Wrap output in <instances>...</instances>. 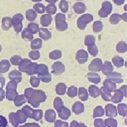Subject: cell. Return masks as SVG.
I'll return each instance as SVG.
<instances>
[{
	"mask_svg": "<svg viewBox=\"0 0 127 127\" xmlns=\"http://www.w3.org/2000/svg\"><path fill=\"white\" fill-rule=\"evenodd\" d=\"M46 99V96L41 90H33L31 96L28 99V103L33 107L37 108L40 103L44 102Z\"/></svg>",
	"mask_w": 127,
	"mask_h": 127,
	"instance_id": "6da1fadb",
	"label": "cell"
},
{
	"mask_svg": "<svg viewBox=\"0 0 127 127\" xmlns=\"http://www.w3.org/2000/svg\"><path fill=\"white\" fill-rule=\"evenodd\" d=\"M27 117L24 114L21 110H18L16 113H10L8 115L9 122L14 127L18 126L19 124L24 123Z\"/></svg>",
	"mask_w": 127,
	"mask_h": 127,
	"instance_id": "7a4b0ae2",
	"label": "cell"
},
{
	"mask_svg": "<svg viewBox=\"0 0 127 127\" xmlns=\"http://www.w3.org/2000/svg\"><path fill=\"white\" fill-rule=\"evenodd\" d=\"M22 19L23 17L21 14H15L11 19L12 25H13L14 29L16 33H19L22 30Z\"/></svg>",
	"mask_w": 127,
	"mask_h": 127,
	"instance_id": "3957f363",
	"label": "cell"
},
{
	"mask_svg": "<svg viewBox=\"0 0 127 127\" xmlns=\"http://www.w3.org/2000/svg\"><path fill=\"white\" fill-rule=\"evenodd\" d=\"M103 64L101 59L97 58L94 59L91 62L88 66V69L92 72H99L101 70Z\"/></svg>",
	"mask_w": 127,
	"mask_h": 127,
	"instance_id": "277c9868",
	"label": "cell"
},
{
	"mask_svg": "<svg viewBox=\"0 0 127 127\" xmlns=\"http://www.w3.org/2000/svg\"><path fill=\"white\" fill-rule=\"evenodd\" d=\"M52 70L51 72L56 75L62 74L65 70L64 64L60 62H55L52 65Z\"/></svg>",
	"mask_w": 127,
	"mask_h": 127,
	"instance_id": "5b68a950",
	"label": "cell"
},
{
	"mask_svg": "<svg viewBox=\"0 0 127 127\" xmlns=\"http://www.w3.org/2000/svg\"><path fill=\"white\" fill-rule=\"evenodd\" d=\"M76 59L79 64H83L88 59V54L84 50H79L76 54Z\"/></svg>",
	"mask_w": 127,
	"mask_h": 127,
	"instance_id": "8992f818",
	"label": "cell"
},
{
	"mask_svg": "<svg viewBox=\"0 0 127 127\" xmlns=\"http://www.w3.org/2000/svg\"><path fill=\"white\" fill-rule=\"evenodd\" d=\"M57 111L58 112L59 117L64 120H67L71 115V112L70 110L63 106L59 108Z\"/></svg>",
	"mask_w": 127,
	"mask_h": 127,
	"instance_id": "52a82bcc",
	"label": "cell"
},
{
	"mask_svg": "<svg viewBox=\"0 0 127 127\" xmlns=\"http://www.w3.org/2000/svg\"><path fill=\"white\" fill-rule=\"evenodd\" d=\"M106 116L111 118H114L117 116V110L115 106L108 104L105 106Z\"/></svg>",
	"mask_w": 127,
	"mask_h": 127,
	"instance_id": "ba28073f",
	"label": "cell"
},
{
	"mask_svg": "<svg viewBox=\"0 0 127 127\" xmlns=\"http://www.w3.org/2000/svg\"><path fill=\"white\" fill-rule=\"evenodd\" d=\"M107 78L115 82L120 83L124 81L122 74L117 72H112L109 74L107 75Z\"/></svg>",
	"mask_w": 127,
	"mask_h": 127,
	"instance_id": "9c48e42d",
	"label": "cell"
},
{
	"mask_svg": "<svg viewBox=\"0 0 127 127\" xmlns=\"http://www.w3.org/2000/svg\"><path fill=\"white\" fill-rule=\"evenodd\" d=\"M56 29L59 31H63L67 29V24L64 20V17H57L56 18Z\"/></svg>",
	"mask_w": 127,
	"mask_h": 127,
	"instance_id": "30bf717a",
	"label": "cell"
},
{
	"mask_svg": "<svg viewBox=\"0 0 127 127\" xmlns=\"http://www.w3.org/2000/svg\"><path fill=\"white\" fill-rule=\"evenodd\" d=\"M8 76L10 80L14 81L17 83L20 82L21 81V73L18 70H13L11 71L8 74Z\"/></svg>",
	"mask_w": 127,
	"mask_h": 127,
	"instance_id": "8fae6325",
	"label": "cell"
},
{
	"mask_svg": "<svg viewBox=\"0 0 127 127\" xmlns=\"http://www.w3.org/2000/svg\"><path fill=\"white\" fill-rule=\"evenodd\" d=\"M103 85L104 87L110 92H114L117 89V85L115 82L108 79H106L104 80Z\"/></svg>",
	"mask_w": 127,
	"mask_h": 127,
	"instance_id": "7c38bea8",
	"label": "cell"
},
{
	"mask_svg": "<svg viewBox=\"0 0 127 127\" xmlns=\"http://www.w3.org/2000/svg\"><path fill=\"white\" fill-rule=\"evenodd\" d=\"M72 109L74 113L76 115H79L84 111V106L81 102L76 101L73 105Z\"/></svg>",
	"mask_w": 127,
	"mask_h": 127,
	"instance_id": "4fadbf2b",
	"label": "cell"
},
{
	"mask_svg": "<svg viewBox=\"0 0 127 127\" xmlns=\"http://www.w3.org/2000/svg\"><path fill=\"white\" fill-rule=\"evenodd\" d=\"M45 119L48 123H53L56 119V113L52 109H48L45 111Z\"/></svg>",
	"mask_w": 127,
	"mask_h": 127,
	"instance_id": "5bb4252c",
	"label": "cell"
},
{
	"mask_svg": "<svg viewBox=\"0 0 127 127\" xmlns=\"http://www.w3.org/2000/svg\"><path fill=\"white\" fill-rule=\"evenodd\" d=\"M86 76L90 82L95 84H98L101 81V77L100 75L96 73V72L92 71L88 72Z\"/></svg>",
	"mask_w": 127,
	"mask_h": 127,
	"instance_id": "9a60e30c",
	"label": "cell"
},
{
	"mask_svg": "<svg viewBox=\"0 0 127 127\" xmlns=\"http://www.w3.org/2000/svg\"><path fill=\"white\" fill-rule=\"evenodd\" d=\"M114 92L115 93L113 96H112L111 101H112V102L116 104L120 103L122 101L124 97L123 92L120 89H116Z\"/></svg>",
	"mask_w": 127,
	"mask_h": 127,
	"instance_id": "2e32d148",
	"label": "cell"
},
{
	"mask_svg": "<svg viewBox=\"0 0 127 127\" xmlns=\"http://www.w3.org/2000/svg\"><path fill=\"white\" fill-rule=\"evenodd\" d=\"M102 71L104 74L108 75L111 73L114 70V67L110 62L106 61L103 64Z\"/></svg>",
	"mask_w": 127,
	"mask_h": 127,
	"instance_id": "e0dca14e",
	"label": "cell"
},
{
	"mask_svg": "<svg viewBox=\"0 0 127 127\" xmlns=\"http://www.w3.org/2000/svg\"><path fill=\"white\" fill-rule=\"evenodd\" d=\"M38 32L39 37L44 40H48L52 37L51 32L47 29L40 28L39 29Z\"/></svg>",
	"mask_w": 127,
	"mask_h": 127,
	"instance_id": "ac0fdd59",
	"label": "cell"
},
{
	"mask_svg": "<svg viewBox=\"0 0 127 127\" xmlns=\"http://www.w3.org/2000/svg\"><path fill=\"white\" fill-rule=\"evenodd\" d=\"M16 89L9 88L6 89L5 96L7 100L9 101H13L14 98L18 95V93L16 91Z\"/></svg>",
	"mask_w": 127,
	"mask_h": 127,
	"instance_id": "d6986e66",
	"label": "cell"
},
{
	"mask_svg": "<svg viewBox=\"0 0 127 127\" xmlns=\"http://www.w3.org/2000/svg\"><path fill=\"white\" fill-rule=\"evenodd\" d=\"M37 65L38 64L37 63L31 62L26 67L24 72L29 75L36 74V70Z\"/></svg>",
	"mask_w": 127,
	"mask_h": 127,
	"instance_id": "ffe728a7",
	"label": "cell"
},
{
	"mask_svg": "<svg viewBox=\"0 0 127 127\" xmlns=\"http://www.w3.org/2000/svg\"><path fill=\"white\" fill-rule=\"evenodd\" d=\"M12 26L11 18L8 17H3L1 22V27L3 30H8Z\"/></svg>",
	"mask_w": 127,
	"mask_h": 127,
	"instance_id": "44dd1931",
	"label": "cell"
},
{
	"mask_svg": "<svg viewBox=\"0 0 127 127\" xmlns=\"http://www.w3.org/2000/svg\"><path fill=\"white\" fill-rule=\"evenodd\" d=\"M90 95L93 98H96L100 95V89L94 85L89 86L88 89Z\"/></svg>",
	"mask_w": 127,
	"mask_h": 127,
	"instance_id": "7402d4cb",
	"label": "cell"
},
{
	"mask_svg": "<svg viewBox=\"0 0 127 127\" xmlns=\"http://www.w3.org/2000/svg\"><path fill=\"white\" fill-rule=\"evenodd\" d=\"M100 89V94L103 99L105 101H111L112 95L110 92L106 90L104 87H102Z\"/></svg>",
	"mask_w": 127,
	"mask_h": 127,
	"instance_id": "603a6c76",
	"label": "cell"
},
{
	"mask_svg": "<svg viewBox=\"0 0 127 127\" xmlns=\"http://www.w3.org/2000/svg\"><path fill=\"white\" fill-rule=\"evenodd\" d=\"M78 96L82 101H86L88 99V93L87 89L83 87H80L78 91Z\"/></svg>",
	"mask_w": 127,
	"mask_h": 127,
	"instance_id": "cb8c5ba5",
	"label": "cell"
},
{
	"mask_svg": "<svg viewBox=\"0 0 127 127\" xmlns=\"http://www.w3.org/2000/svg\"><path fill=\"white\" fill-rule=\"evenodd\" d=\"M10 66L9 61L7 60H3L0 62V73L7 72Z\"/></svg>",
	"mask_w": 127,
	"mask_h": 127,
	"instance_id": "d4e9b609",
	"label": "cell"
},
{
	"mask_svg": "<svg viewBox=\"0 0 127 127\" xmlns=\"http://www.w3.org/2000/svg\"><path fill=\"white\" fill-rule=\"evenodd\" d=\"M48 72H49L48 68L46 65L44 64H40L37 65L36 70V74H37L38 75H43Z\"/></svg>",
	"mask_w": 127,
	"mask_h": 127,
	"instance_id": "484cf974",
	"label": "cell"
},
{
	"mask_svg": "<svg viewBox=\"0 0 127 127\" xmlns=\"http://www.w3.org/2000/svg\"><path fill=\"white\" fill-rule=\"evenodd\" d=\"M66 88V85L64 83H59L56 86V92L59 95H63L65 93Z\"/></svg>",
	"mask_w": 127,
	"mask_h": 127,
	"instance_id": "4316f807",
	"label": "cell"
},
{
	"mask_svg": "<svg viewBox=\"0 0 127 127\" xmlns=\"http://www.w3.org/2000/svg\"><path fill=\"white\" fill-rule=\"evenodd\" d=\"M112 62L114 65L118 68H120L124 65V60L123 58L116 56L113 58Z\"/></svg>",
	"mask_w": 127,
	"mask_h": 127,
	"instance_id": "83f0119b",
	"label": "cell"
},
{
	"mask_svg": "<svg viewBox=\"0 0 127 127\" xmlns=\"http://www.w3.org/2000/svg\"><path fill=\"white\" fill-rule=\"evenodd\" d=\"M26 102V98L24 95H17L14 99V103L15 106L19 107L25 103Z\"/></svg>",
	"mask_w": 127,
	"mask_h": 127,
	"instance_id": "f1b7e54d",
	"label": "cell"
},
{
	"mask_svg": "<svg viewBox=\"0 0 127 127\" xmlns=\"http://www.w3.org/2000/svg\"><path fill=\"white\" fill-rule=\"evenodd\" d=\"M31 48L32 50H38L42 46V41L41 39L36 38L31 42Z\"/></svg>",
	"mask_w": 127,
	"mask_h": 127,
	"instance_id": "f546056e",
	"label": "cell"
},
{
	"mask_svg": "<svg viewBox=\"0 0 127 127\" xmlns=\"http://www.w3.org/2000/svg\"><path fill=\"white\" fill-rule=\"evenodd\" d=\"M22 38L26 41H31L33 38V34L28 30L27 28H25L21 33Z\"/></svg>",
	"mask_w": 127,
	"mask_h": 127,
	"instance_id": "4dcf8cb0",
	"label": "cell"
},
{
	"mask_svg": "<svg viewBox=\"0 0 127 127\" xmlns=\"http://www.w3.org/2000/svg\"><path fill=\"white\" fill-rule=\"evenodd\" d=\"M31 62H32L31 61V60L26 58L21 59L18 64V69L19 71L21 72H24L26 67Z\"/></svg>",
	"mask_w": 127,
	"mask_h": 127,
	"instance_id": "1f68e13d",
	"label": "cell"
},
{
	"mask_svg": "<svg viewBox=\"0 0 127 127\" xmlns=\"http://www.w3.org/2000/svg\"><path fill=\"white\" fill-rule=\"evenodd\" d=\"M116 50L118 53H124L127 51V44L123 41H120L116 45Z\"/></svg>",
	"mask_w": 127,
	"mask_h": 127,
	"instance_id": "d6a6232c",
	"label": "cell"
},
{
	"mask_svg": "<svg viewBox=\"0 0 127 127\" xmlns=\"http://www.w3.org/2000/svg\"><path fill=\"white\" fill-rule=\"evenodd\" d=\"M118 111L119 114L123 117H125L127 114V106L126 104L121 103L118 105Z\"/></svg>",
	"mask_w": 127,
	"mask_h": 127,
	"instance_id": "836d02e7",
	"label": "cell"
},
{
	"mask_svg": "<svg viewBox=\"0 0 127 127\" xmlns=\"http://www.w3.org/2000/svg\"><path fill=\"white\" fill-rule=\"evenodd\" d=\"M104 110L102 106H97L94 109L93 118H95L97 117H102L104 115Z\"/></svg>",
	"mask_w": 127,
	"mask_h": 127,
	"instance_id": "e575fe53",
	"label": "cell"
},
{
	"mask_svg": "<svg viewBox=\"0 0 127 127\" xmlns=\"http://www.w3.org/2000/svg\"><path fill=\"white\" fill-rule=\"evenodd\" d=\"M62 57V52L60 50H55L51 52L49 54V58L53 60H57L61 58Z\"/></svg>",
	"mask_w": 127,
	"mask_h": 127,
	"instance_id": "d590c367",
	"label": "cell"
},
{
	"mask_svg": "<svg viewBox=\"0 0 127 127\" xmlns=\"http://www.w3.org/2000/svg\"><path fill=\"white\" fill-rule=\"evenodd\" d=\"M43 117V111L40 109L37 110H33L32 115V119H34L36 121H39L40 120L42 119Z\"/></svg>",
	"mask_w": 127,
	"mask_h": 127,
	"instance_id": "8d00e7d4",
	"label": "cell"
},
{
	"mask_svg": "<svg viewBox=\"0 0 127 127\" xmlns=\"http://www.w3.org/2000/svg\"><path fill=\"white\" fill-rule=\"evenodd\" d=\"M96 39L93 35H86L84 40V44L86 46H91L95 44Z\"/></svg>",
	"mask_w": 127,
	"mask_h": 127,
	"instance_id": "74e56055",
	"label": "cell"
},
{
	"mask_svg": "<svg viewBox=\"0 0 127 127\" xmlns=\"http://www.w3.org/2000/svg\"><path fill=\"white\" fill-rule=\"evenodd\" d=\"M21 111L27 117L29 118H32V115L33 111V109L31 108L30 107L27 105L24 106L22 108Z\"/></svg>",
	"mask_w": 127,
	"mask_h": 127,
	"instance_id": "f35d334b",
	"label": "cell"
},
{
	"mask_svg": "<svg viewBox=\"0 0 127 127\" xmlns=\"http://www.w3.org/2000/svg\"><path fill=\"white\" fill-rule=\"evenodd\" d=\"M105 126L109 127H116L117 126V121L113 118L106 119L104 121Z\"/></svg>",
	"mask_w": 127,
	"mask_h": 127,
	"instance_id": "ab89813d",
	"label": "cell"
},
{
	"mask_svg": "<svg viewBox=\"0 0 127 127\" xmlns=\"http://www.w3.org/2000/svg\"><path fill=\"white\" fill-rule=\"evenodd\" d=\"M78 90L77 88L75 86H71L68 88L67 95L70 97H75L77 95Z\"/></svg>",
	"mask_w": 127,
	"mask_h": 127,
	"instance_id": "60d3db41",
	"label": "cell"
},
{
	"mask_svg": "<svg viewBox=\"0 0 127 127\" xmlns=\"http://www.w3.org/2000/svg\"><path fill=\"white\" fill-rule=\"evenodd\" d=\"M27 29L32 34H34L38 32L39 28L38 24L36 23H30L28 25Z\"/></svg>",
	"mask_w": 127,
	"mask_h": 127,
	"instance_id": "b9f144b4",
	"label": "cell"
},
{
	"mask_svg": "<svg viewBox=\"0 0 127 127\" xmlns=\"http://www.w3.org/2000/svg\"><path fill=\"white\" fill-rule=\"evenodd\" d=\"M63 106V101L59 97H56L54 100L53 102V106L54 109L57 111L59 108Z\"/></svg>",
	"mask_w": 127,
	"mask_h": 127,
	"instance_id": "7bdbcfd3",
	"label": "cell"
},
{
	"mask_svg": "<svg viewBox=\"0 0 127 127\" xmlns=\"http://www.w3.org/2000/svg\"><path fill=\"white\" fill-rule=\"evenodd\" d=\"M88 52L93 57L96 56L98 54V49L97 47L95 45V44L91 46H88Z\"/></svg>",
	"mask_w": 127,
	"mask_h": 127,
	"instance_id": "ee69618b",
	"label": "cell"
},
{
	"mask_svg": "<svg viewBox=\"0 0 127 127\" xmlns=\"http://www.w3.org/2000/svg\"><path fill=\"white\" fill-rule=\"evenodd\" d=\"M38 78L40 79L42 82L47 83L51 81L52 78H51V75L48 72L46 74L41 75H38Z\"/></svg>",
	"mask_w": 127,
	"mask_h": 127,
	"instance_id": "f6af8a7d",
	"label": "cell"
},
{
	"mask_svg": "<svg viewBox=\"0 0 127 127\" xmlns=\"http://www.w3.org/2000/svg\"><path fill=\"white\" fill-rule=\"evenodd\" d=\"M103 28L102 23L101 21L95 22L93 26V29L94 32L98 33L102 31Z\"/></svg>",
	"mask_w": 127,
	"mask_h": 127,
	"instance_id": "bcb514c9",
	"label": "cell"
},
{
	"mask_svg": "<svg viewBox=\"0 0 127 127\" xmlns=\"http://www.w3.org/2000/svg\"><path fill=\"white\" fill-rule=\"evenodd\" d=\"M30 83L33 87H37L40 83V79L35 76H32L30 78Z\"/></svg>",
	"mask_w": 127,
	"mask_h": 127,
	"instance_id": "7dc6e473",
	"label": "cell"
},
{
	"mask_svg": "<svg viewBox=\"0 0 127 127\" xmlns=\"http://www.w3.org/2000/svg\"><path fill=\"white\" fill-rule=\"evenodd\" d=\"M28 56L32 60H36L40 58V53L37 50L31 51L29 53Z\"/></svg>",
	"mask_w": 127,
	"mask_h": 127,
	"instance_id": "c3c4849f",
	"label": "cell"
},
{
	"mask_svg": "<svg viewBox=\"0 0 127 127\" xmlns=\"http://www.w3.org/2000/svg\"><path fill=\"white\" fill-rule=\"evenodd\" d=\"M51 22V17L47 15H43L41 19V23L42 26H47Z\"/></svg>",
	"mask_w": 127,
	"mask_h": 127,
	"instance_id": "681fc988",
	"label": "cell"
},
{
	"mask_svg": "<svg viewBox=\"0 0 127 127\" xmlns=\"http://www.w3.org/2000/svg\"><path fill=\"white\" fill-rule=\"evenodd\" d=\"M36 16V14L35 13V12L31 10H27L26 12V18L29 21H33L35 19Z\"/></svg>",
	"mask_w": 127,
	"mask_h": 127,
	"instance_id": "f907efd6",
	"label": "cell"
},
{
	"mask_svg": "<svg viewBox=\"0 0 127 127\" xmlns=\"http://www.w3.org/2000/svg\"><path fill=\"white\" fill-rule=\"evenodd\" d=\"M21 59L22 58L21 57L17 55H15L10 58V61L13 65H17L19 64Z\"/></svg>",
	"mask_w": 127,
	"mask_h": 127,
	"instance_id": "816d5d0a",
	"label": "cell"
},
{
	"mask_svg": "<svg viewBox=\"0 0 127 127\" xmlns=\"http://www.w3.org/2000/svg\"><path fill=\"white\" fill-rule=\"evenodd\" d=\"M94 126L97 127H106L104 121L102 119H96L94 121Z\"/></svg>",
	"mask_w": 127,
	"mask_h": 127,
	"instance_id": "f5cc1de1",
	"label": "cell"
},
{
	"mask_svg": "<svg viewBox=\"0 0 127 127\" xmlns=\"http://www.w3.org/2000/svg\"><path fill=\"white\" fill-rule=\"evenodd\" d=\"M54 126L55 127H67L69 126V125L68 123L66 122H64L60 120H57L54 123Z\"/></svg>",
	"mask_w": 127,
	"mask_h": 127,
	"instance_id": "db71d44e",
	"label": "cell"
},
{
	"mask_svg": "<svg viewBox=\"0 0 127 127\" xmlns=\"http://www.w3.org/2000/svg\"><path fill=\"white\" fill-rule=\"evenodd\" d=\"M17 88V83L13 80H10L7 83V84L6 86V89H9V88H15L16 89Z\"/></svg>",
	"mask_w": 127,
	"mask_h": 127,
	"instance_id": "11a10c76",
	"label": "cell"
},
{
	"mask_svg": "<svg viewBox=\"0 0 127 127\" xmlns=\"http://www.w3.org/2000/svg\"><path fill=\"white\" fill-rule=\"evenodd\" d=\"M7 126V121L6 118L0 115V127H6Z\"/></svg>",
	"mask_w": 127,
	"mask_h": 127,
	"instance_id": "9f6ffc18",
	"label": "cell"
},
{
	"mask_svg": "<svg viewBox=\"0 0 127 127\" xmlns=\"http://www.w3.org/2000/svg\"><path fill=\"white\" fill-rule=\"evenodd\" d=\"M33 89H32V88H26L24 90V96L26 98L28 99L30 96H31L33 91Z\"/></svg>",
	"mask_w": 127,
	"mask_h": 127,
	"instance_id": "6f0895ef",
	"label": "cell"
},
{
	"mask_svg": "<svg viewBox=\"0 0 127 127\" xmlns=\"http://www.w3.org/2000/svg\"><path fill=\"white\" fill-rule=\"evenodd\" d=\"M70 126L71 127H86V126H85L84 124H79L77 121H73L72 122H71V123L70 124Z\"/></svg>",
	"mask_w": 127,
	"mask_h": 127,
	"instance_id": "680465c9",
	"label": "cell"
},
{
	"mask_svg": "<svg viewBox=\"0 0 127 127\" xmlns=\"http://www.w3.org/2000/svg\"><path fill=\"white\" fill-rule=\"evenodd\" d=\"M122 92H123V95H124V96L125 97H127V85H123L120 89Z\"/></svg>",
	"mask_w": 127,
	"mask_h": 127,
	"instance_id": "91938a15",
	"label": "cell"
},
{
	"mask_svg": "<svg viewBox=\"0 0 127 127\" xmlns=\"http://www.w3.org/2000/svg\"><path fill=\"white\" fill-rule=\"evenodd\" d=\"M5 97V92L2 88H0V102L2 101Z\"/></svg>",
	"mask_w": 127,
	"mask_h": 127,
	"instance_id": "94428289",
	"label": "cell"
},
{
	"mask_svg": "<svg viewBox=\"0 0 127 127\" xmlns=\"http://www.w3.org/2000/svg\"><path fill=\"white\" fill-rule=\"evenodd\" d=\"M5 82V78L0 74V88H2Z\"/></svg>",
	"mask_w": 127,
	"mask_h": 127,
	"instance_id": "6125c7cd",
	"label": "cell"
},
{
	"mask_svg": "<svg viewBox=\"0 0 127 127\" xmlns=\"http://www.w3.org/2000/svg\"><path fill=\"white\" fill-rule=\"evenodd\" d=\"M23 126L24 127H39V125L37 124L33 123H28V124H26L24 125Z\"/></svg>",
	"mask_w": 127,
	"mask_h": 127,
	"instance_id": "be15d7a7",
	"label": "cell"
},
{
	"mask_svg": "<svg viewBox=\"0 0 127 127\" xmlns=\"http://www.w3.org/2000/svg\"><path fill=\"white\" fill-rule=\"evenodd\" d=\"M1 49H2V48H1V45H0V52L1 51Z\"/></svg>",
	"mask_w": 127,
	"mask_h": 127,
	"instance_id": "e7e4bbea",
	"label": "cell"
}]
</instances>
